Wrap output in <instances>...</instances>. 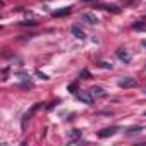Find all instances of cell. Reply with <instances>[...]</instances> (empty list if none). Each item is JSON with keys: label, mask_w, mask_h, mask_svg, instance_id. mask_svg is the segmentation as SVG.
Returning <instances> with one entry per match:
<instances>
[{"label": "cell", "mask_w": 146, "mask_h": 146, "mask_svg": "<svg viewBox=\"0 0 146 146\" xmlns=\"http://www.w3.org/2000/svg\"><path fill=\"white\" fill-rule=\"evenodd\" d=\"M144 115H146V113H144Z\"/></svg>", "instance_id": "44dd1931"}, {"label": "cell", "mask_w": 146, "mask_h": 146, "mask_svg": "<svg viewBox=\"0 0 146 146\" xmlns=\"http://www.w3.org/2000/svg\"><path fill=\"white\" fill-rule=\"evenodd\" d=\"M119 131H120L119 125H112V127H105V129H102V131L98 132V136H100V137H108V136H113V134L119 132Z\"/></svg>", "instance_id": "6da1fadb"}, {"label": "cell", "mask_w": 146, "mask_h": 146, "mask_svg": "<svg viewBox=\"0 0 146 146\" xmlns=\"http://www.w3.org/2000/svg\"><path fill=\"white\" fill-rule=\"evenodd\" d=\"M38 76H40L41 79H48V76H46V74H43V72H40V70H38Z\"/></svg>", "instance_id": "e0dca14e"}, {"label": "cell", "mask_w": 146, "mask_h": 146, "mask_svg": "<svg viewBox=\"0 0 146 146\" xmlns=\"http://www.w3.org/2000/svg\"><path fill=\"white\" fill-rule=\"evenodd\" d=\"M100 9H103V11H112V12H119V9H117L115 5H102Z\"/></svg>", "instance_id": "4fadbf2b"}, {"label": "cell", "mask_w": 146, "mask_h": 146, "mask_svg": "<svg viewBox=\"0 0 146 146\" xmlns=\"http://www.w3.org/2000/svg\"><path fill=\"white\" fill-rule=\"evenodd\" d=\"M132 28H134V31H146V23L139 21V23H136Z\"/></svg>", "instance_id": "8fae6325"}, {"label": "cell", "mask_w": 146, "mask_h": 146, "mask_svg": "<svg viewBox=\"0 0 146 146\" xmlns=\"http://www.w3.org/2000/svg\"><path fill=\"white\" fill-rule=\"evenodd\" d=\"M67 14H70V7H64L60 11H55L53 12V17H62V16H67Z\"/></svg>", "instance_id": "9c48e42d"}, {"label": "cell", "mask_w": 146, "mask_h": 146, "mask_svg": "<svg viewBox=\"0 0 146 146\" xmlns=\"http://www.w3.org/2000/svg\"><path fill=\"white\" fill-rule=\"evenodd\" d=\"M78 98H79L81 102H84L86 105H91V103H93V100H95V98H93V95H91L90 91H83V93H79V95H78Z\"/></svg>", "instance_id": "3957f363"}, {"label": "cell", "mask_w": 146, "mask_h": 146, "mask_svg": "<svg viewBox=\"0 0 146 146\" xmlns=\"http://www.w3.org/2000/svg\"><path fill=\"white\" fill-rule=\"evenodd\" d=\"M100 65H102V67H105V69H112V65H110V64H107V62H102Z\"/></svg>", "instance_id": "2e32d148"}, {"label": "cell", "mask_w": 146, "mask_h": 146, "mask_svg": "<svg viewBox=\"0 0 146 146\" xmlns=\"http://www.w3.org/2000/svg\"><path fill=\"white\" fill-rule=\"evenodd\" d=\"M67 90H69L70 93H76V90H78V84H76V83H72V84H70V86H69Z\"/></svg>", "instance_id": "9a60e30c"}, {"label": "cell", "mask_w": 146, "mask_h": 146, "mask_svg": "<svg viewBox=\"0 0 146 146\" xmlns=\"http://www.w3.org/2000/svg\"><path fill=\"white\" fill-rule=\"evenodd\" d=\"M38 105H40V103H36V105H35V107H33V108H31V110H29V112H28V113L24 115V117H23V129L26 127V122H28V120L31 119V115H33V113L36 112V108H38Z\"/></svg>", "instance_id": "ba28073f"}, {"label": "cell", "mask_w": 146, "mask_h": 146, "mask_svg": "<svg viewBox=\"0 0 146 146\" xmlns=\"http://www.w3.org/2000/svg\"><path fill=\"white\" fill-rule=\"evenodd\" d=\"M83 2H90V0H83Z\"/></svg>", "instance_id": "d6986e66"}, {"label": "cell", "mask_w": 146, "mask_h": 146, "mask_svg": "<svg viewBox=\"0 0 146 146\" xmlns=\"http://www.w3.org/2000/svg\"><path fill=\"white\" fill-rule=\"evenodd\" d=\"M90 93L93 95V98H105V96H107V93H105L100 86H93V88L90 90Z\"/></svg>", "instance_id": "277c9868"}, {"label": "cell", "mask_w": 146, "mask_h": 146, "mask_svg": "<svg viewBox=\"0 0 146 146\" xmlns=\"http://www.w3.org/2000/svg\"><path fill=\"white\" fill-rule=\"evenodd\" d=\"M144 95H146V88H144Z\"/></svg>", "instance_id": "ffe728a7"}, {"label": "cell", "mask_w": 146, "mask_h": 146, "mask_svg": "<svg viewBox=\"0 0 146 146\" xmlns=\"http://www.w3.org/2000/svg\"><path fill=\"white\" fill-rule=\"evenodd\" d=\"M83 76H84V79H91V74H90V70H86V69L81 72V78H83Z\"/></svg>", "instance_id": "5bb4252c"}, {"label": "cell", "mask_w": 146, "mask_h": 146, "mask_svg": "<svg viewBox=\"0 0 146 146\" xmlns=\"http://www.w3.org/2000/svg\"><path fill=\"white\" fill-rule=\"evenodd\" d=\"M144 127L143 125H134V127H131L129 131H127V134H134V132H139V131H143Z\"/></svg>", "instance_id": "7c38bea8"}, {"label": "cell", "mask_w": 146, "mask_h": 146, "mask_svg": "<svg viewBox=\"0 0 146 146\" xmlns=\"http://www.w3.org/2000/svg\"><path fill=\"white\" fill-rule=\"evenodd\" d=\"M143 45H144V46H146V41H143Z\"/></svg>", "instance_id": "ac0fdd59"}, {"label": "cell", "mask_w": 146, "mask_h": 146, "mask_svg": "<svg viewBox=\"0 0 146 146\" xmlns=\"http://www.w3.org/2000/svg\"><path fill=\"white\" fill-rule=\"evenodd\" d=\"M70 31H72V35H74L78 40H84V38H86L84 31H83L81 28H78V26H72V28H70Z\"/></svg>", "instance_id": "8992f818"}, {"label": "cell", "mask_w": 146, "mask_h": 146, "mask_svg": "<svg viewBox=\"0 0 146 146\" xmlns=\"http://www.w3.org/2000/svg\"><path fill=\"white\" fill-rule=\"evenodd\" d=\"M79 136H81V132L78 131V129H74L70 134H69V143H74V141H78L79 139Z\"/></svg>", "instance_id": "30bf717a"}, {"label": "cell", "mask_w": 146, "mask_h": 146, "mask_svg": "<svg viewBox=\"0 0 146 146\" xmlns=\"http://www.w3.org/2000/svg\"><path fill=\"white\" fill-rule=\"evenodd\" d=\"M119 86L120 88H132V86H136V79L134 78H122V79H119Z\"/></svg>", "instance_id": "7a4b0ae2"}, {"label": "cell", "mask_w": 146, "mask_h": 146, "mask_svg": "<svg viewBox=\"0 0 146 146\" xmlns=\"http://www.w3.org/2000/svg\"><path fill=\"white\" fill-rule=\"evenodd\" d=\"M83 21H86L88 24H98V17L91 12H84L83 14Z\"/></svg>", "instance_id": "5b68a950"}, {"label": "cell", "mask_w": 146, "mask_h": 146, "mask_svg": "<svg viewBox=\"0 0 146 146\" xmlns=\"http://www.w3.org/2000/svg\"><path fill=\"white\" fill-rule=\"evenodd\" d=\"M117 57H119L124 64H129V62H131V55H129L125 50H119V52H117Z\"/></svg>", "instance_id": "52a82bcc"}]
</instances>
